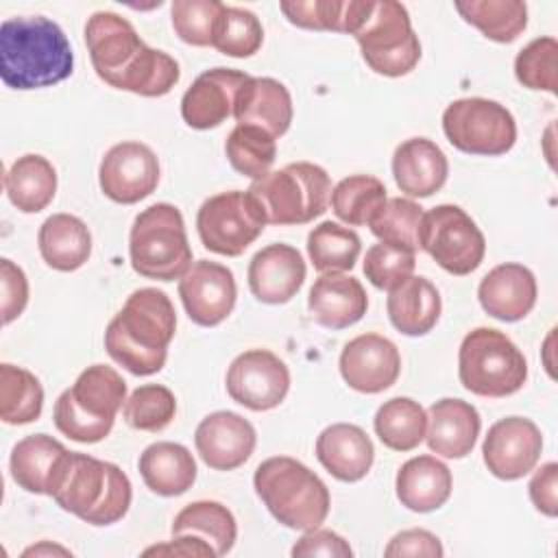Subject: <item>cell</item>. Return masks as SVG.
<instances>
[{
	"label": "cell",
	"instance_id": "obj_23",
	"mask_svg": "<svg viewBox=\"0 0 558 558\" xmlns=\"http://www.w3.org/2000/svg\"><path fill=\"white\" fill-rule=\"evenodd\" d=\"M68 456L70 451L65 449V445L54 440L52 436L31 434L22 438L11 451V477L26 493L52 497Z\"/></svg>",
	"mask_w": 558,
	"mask_h": 558
},
{
	"label": "cell",
	"instance_id": "obj_39",
	"mask_svg": "<svg viewBox=\"0 0 558 558\" xmlns=\"http://www.w3.org/2000/svg\"><path fill=\"white\" fill-rule=\"evenodd\" d=\"M386 185L373 174H351L331 187L329 205L333 214L351 225H368L377 209L386 203Z\"/></svg>",
	"mask_w": 558,
	"mask_h": 558
},
{
	"label": "cell",
	"instance_id": "obj_6",
	"mask_svg": "<svg viewBox=\"0 0 558 558\" xmlns=\"http://www.w3.org/2000/svg\"><path fill=\"white\" fill-rule=\"evenodd\" d=\"M253 486L268 512L290 530L320 527L331 508L325 482L290 456H272L259 462Z\"/></svg>",
	"mask_w": 558,
	"mask_h": 558
},
{
	"label": "cell",
	"instance_id": "obj_3",
	"mask_svg": "<svg viewBox=\"0 0 558 558\" xmlns=\"http://www.w3.org/2000/svg\"><path fill=\"white\" fill-rule=\"evenodd\" d=\"M74 70L72 46L61 26L44 15L9 17L0 26V78L11 89H41Z\"/></svg>",
	"mask_w": 558,
	"mask_h": 558
},
{
	"label": "cell",
	"instance_id": "obj_20",
	"mask_svg": "<svg viewBox=\"0 0 558 558\" xmlns=\"http://www.w3.org/2000/svg\"><path fill=\"white\" fill-rule=\"evenodd\" d=\"M303 255L290 244H268L257 251L248 264L251 294L266 305L288 303L305 281Z\"/></svg>",
	"mask_w": 558,
	"mask_h": 558
},
{
	"label": "cell",
	"instance_id": "obj_42",
	"mask_svg": "<svg viewBox=\"0 0 558 558\" xmlns=\"http://www.w3.org/2000/svg\"><path fill=\"white\" fill-rule=\"evenodd\" d=\"M423 207L410 198H386V203L371 218L368 227L379 242L395 244L408 251H418V227Z\"/></svg>",
	"mask_w": 558,
	"mask_h": 558
},
{
	"label": "cell",
	"instance_id": "obj_45",
	"mask_svg": "<svg viewBox=\"0 0 558 558\" xmlns=\"http://www.w3.org/2000/svg\"><path fill=\"white\" fill-rule=\"evenodd\" d=\"M218 0H174L170 7L172 28L190 46H211L214 28L222 11Z\"/></svg>",
	"mask_w": 558,
	"mask_h": 558
},
{
	"label": "cell",
	"instance_id": "obj_31",
	"mask_svg": "<svg viewBox=\"0 0 558 558\" xmlns=\"http://www.w3.org/2000/svg\"><path fill=\"white\" fill-rule=\"evenodd\" d=\"M37 246L41 259L59 270H78L92 255V233L87 225L72 214L48 216L37 233Z\"/></svg>",
	"mask_w": 558,
	"mask_h": 558
},
{
	"label": "cell",
	"instance_id": "obj_27",
	"mask_svg": "<svg viewBox=\"0 0 558 558\" xmlns=\"http://www.w3.org/2000/svg\"><path fill=\"white\" fill-rule=\"evenodd\" d=\"M233 118L238 124H253L281 137L292 122V96L277 78L251 76L235 96Z\"/></svg>",
	"mask_w": 558,
	"mask_h": 558
},
{
	"label": "cell",
	"instance_id": "obj_28",
	"mask_svg": "<svg viewBox=\"0 0 558 558\" xmlns=\"http://www.w3.org/2000/svg\"><path fill=\"white\" fill-rule=\"evenodd\" d=\"M453 488L451 471L434 456H416L397 471L395 493L412 512H432L445 506Z\"/></svg>",
	"mask_w": 558,
	"mask_h": 558
},
{
	"label": "cell",
	"instance_id": "obj_48",
	"mask_svg": "<svg viewBox=\"0 0 558 558\" xmlns=\"http://www.w3.org/2000/svg\"><path fill=\"white\" fill-rule=\"evenodd\" d=\"M279 9L299 28L342 33L344 0H283Z\"/></svg>",
	"mask_w": 558,
	"mask_h": 558
},
{
	"label": "cell",
	"instance_id": "obj_1",
	"mask_svg": "<svg viewBox=\"0 0 558 558\" xmlns=\"http://www.w3.org/2000/svg\"><path fill=\"white\" fill-rule=\"evenodd\" d=\"M85 46L100 81L137 96H166L181 78L179 63L150 48L133 24L113 13L96 11L85 22Z\"/></svg>",
	"mask_w": 558,
	"mask_h": 558
},
{
	"label": "cell",
	"instance_id": "obj_50",
	"mask_svg": "<svg viewBox=\"0 0 558 558\" xmlns=\"http://www.w3.org/2000/svg\"><path fill=\"white\" fill-rule=\"evenodd\" d=\"M445 554L442 543L436 534L412 527L395 534L384 549L386 558H403V556H425V558H440Z\"/></svg>",
	"mask_w": 558,
	"mask_h": 558
},
{
	"label": "cell",
	"instance_id": "obj_36",
	"mask_svg": "<svg viewBox=\"0 0 558 558\" xmlns=\"http://www.w3.org/2000/svg\"><path fill=\"white\" fill-rule=\"evenodd\" d=\"M456 11L497 44L514 41L527 26V4L521 0H460Z\"/></svg>",
	"mask_w": 558,
	"mask_h": 558
},
{
	"label": "cell",
	"instance_id": "obj_29",
	"mask_svg": "<svg viewBox=\"0 0 558 558\" xmlns=\"http://www.w3.org/2000/svg\"><path fill=\"white\" fill-rule=\"evenodd\" d=\"M386 310L390 323L399 333L425 336L436 327L442 301L440 292L429 279L410 275L405 281L388 290Z\"/></svg>",
	"mask_w": 558,
	"mask_h": 558
},
{
	"label": "cell",
	"instance_id": "obj_16",
	"mask_svg": "<svg viewBox=\"0 0 558 558\" xmlns=\"http://www.w3.org/2000/svg\"><path fill=\"white\" fill-rule=\"evenodd\" d=\"M179 296L192 323L216 327L235 307L238 288L233 272L218 262H192L187 272L179 279Z\"/></svg>",
	"mask_w": 558,
	"mask_h": 558
},
{
	"label": "cell",
	"instance_id": "obj_52",
	"mask_svg": "<svg viewBox=\"0 0 558 558\" xmlns=\"http://www.w3.org/2000/svg\"><path fill=\"white\" fill-rule=\"evenodd\" d=\"M530 499L538 512L545 517L558 514V464L547 462L543 464L527 484Z\"/></svg>",
	"mask_w": 558,
	"mask_h": 558
},
{
	"label": "cell",
	"instance_id": "obj_40",
	"mask_svg": "<svg viewBox=\"0 0 558 558\" xmlns=\"http://www.w3.org/2000/svg\"><path fill=\"white\" fill-rule=\"evenodd\" d=\"M225 153L235 172L257 181L275 163L277 137L253 124H235L225 142Z\"/></svg>",
	"mask_w": 558,
	"mask_h": 558
},
{
	"label": "cell",
	"instance_id": "obj_49",
	"mask_svg": "<svg viewBox=\"0 0 558 558\" xmlns=\"http://www.w3.org/2000/svg\"><path fill=\"white\" fill-rule=\"evenodd\" d=\"M0 283H2V323H13L28 303V279L24 270L11 259H0Z\"/></svg>",
	"mask_w": 558,
	"mask_h": 558
},
{
	"label": "cell",
	"instance_id": "obj_21",
	"mask_svg": "<svg viewBox=\"0 0 558 558\" xmlns=\"http://www.w3.org/2000/svg\"><path fill=\"white\" fill-rule=\"evenodd\" d=\"M538 288L534 272L517 262H506L488 270L480 286L477 299L482 310L504 323L525 318L536 305Z\"/></svg>",
	"mask_w": 558,
	"mask_h": 558
},
{
	"label": "cell",
	"instance_id": "obj_33",
	"mask_svg": "<svg viewBox=\"0 0 558 558\" xmlns=\"http://www.w3.org/2000/svg\"><path fill=\"white\" fill-rule=\"evenodd\" d=\"M74 403L92 418L113 423L126 401V381L107 364L87 366L70 388Z\"/></svg>",
	"mask_w": 558,
	"mask_h": 558
},
{
	"label": "cell",
	"instance_id": "obj_41",
	"mask_svg": "<svg viewBox=\"0 0 558 558\" xmlns=\"http://www.w3.org/2000/svg\"><path fill=\"white\" fill-rule=\"evenodd\" d=\"M264 41V28L259 17L248 11V9H240V7H222L216 28H214V39L211 46L227 54V57H235V59H244V57H253Z\"/></svg>",
	"mask_w": 558,
	"mask_h": 558
},
{
	"label": "cell",
	"instance_id": "obj_43",
	"mask_svg": "<svg viewBox=\"0 0 558 558\" xmlns=\"http://www.w3.org/2000/svg\"><path fill=\"white\" fill-rule=\"evenodd\" d=\"M177 414V399L161 384H144L135 388L122 405V416L129 427L140 432H161Z\"/></svg>",
	"mask_w": 558,
	"mask_h": 558
},
{
	"label": "cell",
	"instance_id": "obj_44",
	"mask_svg": "<svg viewBox=\"0 0 558 558\" xmlns=\"http://www.w3.org/2000/svg\"><path fill=\"white\" fill-rule=\"evenodd\" d=\"M558 41L554 37H536L519 50L514 59V76L527 89L556 94L558 89Z\"/></svg>",
	"mask_w": 558,
	"mask_h": 558
},
{
	"label": "cell",
	"instance_id": "obj_11",
	"mask_svg": "<svg viewBox=\"0 0 558 558\" xmlns=\"http://www.w3.org/2000/svg\"><path fill=\"white\" fill-rule=\"evenodd\" d=\"M418 248H423L442 270L464 277L484 262L486 240L462 207L442 203L423 214Z\"/></svg>",
	"mask_w": 558,
	"mask_h": 558
},
{
	"label": "cell",
	"instance_id": "obj_37",
	"mask_svg": "<svg viewBox=\"0 0 558 558\" xmlns=\"http://www.w3.org/2000/svg\"><path fill=\"white\" fill-rule=\"evenodd\" d=\"M360 235L353 229L331 220L316 225L307 235V255L320 275L351 270L360 257Z\"/></svg>",
	"mask_w": 558,
	"mask_h": 558
},
{
	"label": "cell",
	"instance_id": "obj_30",
	"mask_svg": "<svg viewBox=\"0 0 558 558\" xmlns=\"http://www.w3.org/2000/svg\"><path fill=\"white\" fill-rule=\"evenodd\" d=\"M140 475L159 497H177L196 482V460L187 447L170 440L148 445L140 456Z\"/></svg>",
	"mask_w": 558,
	"mask_h": 558
},
{
	"label": "cell",
	"instance_id": "obj_35",
	"mask_svg": "<svg viewBox=\"0 0 558 558\" xmlns=\"http://www.w3.org/2000/svg\"><path fill=\"white\" fill-rule=\"evenodd\" d=\"M172 536L177 534H196L205 538L218 556H225L233 549L238 538V523L233 512L220 501H192L181 508L172 521Z\"/></svg>",
	"mask_w": 558,
	"mask_h": 558
},
{
	"label": "cell",
	"instance_id": "obj_7",
	"mask_svg": "<svg viewBox=\"0 0 558 558\" xmlns=\"http://www.w3.org/2000/svg\"><path fill=\"white\" fill-rule=\"evenodd\" d=\"M129 257L133 270L146 279H181L192 266V248L179 207L155 203L140 211L129 233Z\"/></svg>",
	"mask_w": 558,
	"mask_h": 558
},
{
	"label": "cell",
	"instance_id": "obj_19",
	"mask_svg": "<svg viewBox=\"0 0 558 558\" xmlns=\"http://www.w3.org/2000/svg\"><path fill=\"white\" fill-rule=\"evenodd\" d=\"M251 76L233 68H211L194 78L181 98V118L187 126L207 131L233 116L240 87Z\"/></svg>",
	"mask_w": 558,
	"mask_h": 558
},
{
	"label": "cell",
	"instance_id": "obj_25",
	"mask_svg": "<svg viewBox=\"0 0 558 558\" xmlns=\"http://www.w3.org/2000/svg\"><path fill=\"white\" fill-rule=\"evenodd\" d=\"M447 174L449 161L436 142L410 137L395 148L392 177L403 194L427 198L445 185Z\"/></svg>",
	"mask_w": 558,
	"mask_h": 558
},
{
	"label": "cell",
	"instance_id": "obj_24",
	"mask_svg": "<svg viewBox=\"0 0 558 558\" xmlns=\"http://www.w3.org/2000/svg\"><path fill=\"white\" fill-rule=\"evenodd\" d=\"M482 429V418L475 405L462 399L445 397L427 412L425 440L429 451L442 458H464L473 451Z\"/></svg>",
	"mask_w": 558,
	"mask_h": 558
},
{
	"label": "cell",
	"instance_id": "obj_38",
	"mask_svg": "<svg viewBox=\"0 0 558 558\" xmlns=\"http://www.w3.org/2000/svg\"><path fill=\"white\" fill-rule=\"evenodd\" d=\"M44 388L39 379L13 364H0V418L9 425H26L39 418Z\"/></svg>",
	"mask_w": 558,
	"mask_h": 558
},
{
	"label": "cell",
	"instance_id": "obj_8",
	"mask_svg": "<svg viewBox=\"0 0 558 558\" xmlns=\"http://www.w3.org/2000/svg\"><path fill=\"white\" fill-rule=\"evenodd\" d=\"M246 192L259 203L268 225H307L325 214L331 179L316 163L294 161L253 181Z\"/></svg>",
	"mask_w": 558,
	"mask_h": 558
},
{
	"label": "cell",
	"instance_id": "obj_4",
	"mask_svg": "<svg viewBox=\"0 0 558 558\" xmlns=\"http://www.w3.org/2000/svg\"><path fill=\"white\" fill-rule=\"evenodd\" d=\"M342 33L357 39L366 65L381 76H405L421 59L410 13L397 0H344Z\"/></svg>",
	"mask_w": 558,
	"mask_h": 558
},
{
	"label": "cell",
	"instance_id": "obj_5",
	"mask_svg": "<svg viewBox=\"0 0 558 558\" xmlns=\"http://www.w3.org/2000/svg\"><path fill=\"white\" fill-rule=\"evenodd\" d=\"M52 499L89 525H111L129 512L133 488L118 464L70 451Z\"/></svg>",
	"mask_w": 558,
	"mask_h": 558
},
{
	"label": "cell",
	"instance_id": "obj_17",
	"mask_svg": "<svg viewBox=\"0 0 558 558\" xmlns=\"http://www.w3.org/2000/svg\"><path fill=\"white\" fill-rule=\"evenodd\" d=\"M338 366L349 388L364 395H377L397 381L401 373V355L397 344L386 336L362 333L344 344Z\"/></svg>",
	"mask_w": 558,
	"mask_h": 558
},
{
	"label": "cell",
	"instance_id": "obj_54",
	"mask_svg": "<svg viewBox=\"0 0 558 558\" xmlns=\"http://www.w3.org/2000/svg\"><path fill=\"white\" fill-rule=\"evenodd\" d=\"M48 554H61V556H70V549L61 547V545H50L48 541H41L39 545H33L28 549H24L22 556H48Z\"/></svg>",
	"mask_w": 558,
	"mask_h": 558
},
{
	"label": "cell",
	"instance_id": "obj_2",
	"mask_svg": "<svg viewBox=\"0 0 558 558\" xmlns=\"http://www.w3.org/2000/svg\"><path fill=\"white\" fill-rule=\"evenodd\" d=\"M174 331L177 312L170 296L157 288H140L109 320L105 349L122 368L146 377L166 366Z\"/></svg>",
	"mask_w": 558,
	"mask_h": 558
},
{
	"label": "cell",
	"instance_id": "obj_47",
	"mask_svg": "<svg viewBox=\"0 0 558 558\" xmlns=\"http://www.w3.org/2000/svg\"><path fill=\"white\" fill-rule=\"evenodd\" d=\"M52 421H54V427L63 436H68L70 440H76V442H85V445L100 442L102 438L109 436V432L113 427V423H105V421H98V418H92L89 414H85L74 403L70 388L57 397L54 410H52Z\"/></svg>",
	"mask_w": 558,
	"mask_h": 558
},
{
	"label": "cell",
	"instance_id": "obj_9",
	"mask_svg": "<svg viewBox=\"0 0 558 558\" xmlns=\"http://www.w3.org/2000/svg\"><path fill=\"white\" fill-rule=\"evenodd\" d=\"M460 384L477 395L501 399L519 392L527 379V362L521 349L499 329H471L458 351Z\"/></svg>",
	"mask_w": 558,
	"mask_h": 558
},
{
	"label": "cell",
	"instance_id": "obj_22",
	"mask_svg": "<svg viewBox=\"0 0 558 558\" xmlns=\"http://www.w3.org/2000/svg\"><path fill=\"white\" fill-rule=\"evenodd\" d=\"M307 310L320 327L347 329L366 314L368 296L360 279L344 272H325L310 288Z\"/></svg>",
	"mask_w": 558,
	"mask_h": 558
},
{
	"label": "cell",
	"instance_id": "obj_15",
	"mask_svg": "<svg viewBox=\"0 0 558 558\" xmlns=\"http://www.w3.org/2000/svg\"><path fill=\"white\" fill-rule=\"evenodd\" d=\"M543 451V434L525 416H506L488 427L482 445L486 469L506 482L527 475Z\"/></svg>",
	"mask_w": 558,
	"mask_h": 558
},
{
	"label": "cell",
	"instance_id": "obj_12",
	"mask_svg": "<svg viewBox=\"0 0 558 558\" xmlns=\"http://www.w3.org/2000/svg\"><path fill=\"white\" fill-rule=\"evenodd\" d=\"M266 225L259 203L242 190L209 196L196 214V231L203 246L225 257L242 255Z\"/></svg>",
	"mask_w": 558,
	"mask_h": 558
},
{
	"label": "cell",
	"instance_id": "obj_53",
	"mask_svg": "<svg viewBox=\"0 0 558 558\" xmlns=\"http://www.w3.org/2000/svg\"><path fill=\"white\" fill-rule=\"evenodd\" d=\"M142 554L144 556H201V558L218 556L216 549L196 534H177L172 541L163 545H153Z\"/></svg>",
	"mask_w": 558,
	"mask_h": 558
},
{
	"label": "cell",
	"instance_id": "obj_14",
	"mask_svg": "<svg viewBox=\"0 0 558 558\" xmlns=\"http://www.w3.org/2000/svg\"><path fill=\"white\" fill-rule=\"evenodd\" d=\"M98 183L102 194L113 203H140L157 190L159 159L142 142L113 144L100 161Z\"/></svg>",
	"mask_w": 558,
	"mask_h": 558
},
{
	"label": "cell",
	"instance_id": "obj_10",
	"mask_svg": "<svg viewBox=\"0 0 558 558\" xmlns=\"http://www.w3.org/2000/svg\"><path fill=\"white\" fill-rule=\"evenodd\" d=\"M442 131L449 144L466 155L497 157L517 142L514 116L490 98H458L442 113Z\"/></svg>",
	"mask_w": 558,
	"mask_h": 558
},
{
	"label": "cell",
	"instance_id": "obj_18",
	"mask_svg": "<svg viewBox=\"0 0 558 558\" xmlns=\"http://www.w3.org/2000/svg\"><path fill=\"white\" fill-rule=\"evenodd\" d=\"M255 427L238 412L218 410L207 414L196 432L194 445L201 460L214 471H233L255 451Z\"/></svg>",
	"mask_w": 558,
	"mask_h": 558
},
{
	"label": "cell",
	"instance_id": "obj_13",
	"mask_svg": "<svg viewBox=\"0 0 558 558\" xmlns=\"http://www.w3.org/2000/svg\"><path fill=\"white\" fill-rule=\"evenodd\" d=\"M225 381L227 392L235 403L253 412H266L286 399L290 390V371L272 351L248 349L229 364Z\"/></svg>",
	"mask_w": 558,
	"mask_h": 558
},
{
	"label": "cell",
	"instance_id": "obj_46",
	"mask_svg": "<svg viewBox=\"0 0 558 558\" xmlns=\"http://www.w3.org/2000/svg\"><path fill=\"white\" fill-rule=\"evenodd\" d=\"M416 266V253L395 244H373L364 255V275L379 290H392L405 281Z\"/></svg>",
	"mask_w": 558,
	"mask_h": 558
},
{
	"label": "cell",
	"instance_id": "obj_51",
	"mask_svg": "<svg viewBox=\"0 0 558 558\" xmlns=\"http://www.w3.org/2000/svg\"><path fill=\"white\" fill-rule=\"evenodd\" d=\"M292 556L299 558H312V556H325V558H351L353 549L351 545L331 530H307L292 547Z\"/></svg>",
	"mask_w": 558,
	"mask_h": 558
},
{
	"label": "cell",
	"instance_id": "obj_34",
	"mask_svg": "<svg viewBox=\"0 0 558 558\" xmlns=\"http://www.w3.org/2000/svg\"><path fill=\"white\" fill-rule=\"evenodd\" d=\"M373 427L384 447L392 451H412L425 440L427 412L410 397H392L377 408Z\"/></svg>",
	"mask_w": 558,
	"mask_h": 558
},
{
	"label": "cell",
	"instance_id": "obj_26",
	"mask_svg": "<svg viewBox=\"0 0 558 558\" xmlns=\"http://www.w3.org/2000/svg\"><path fill=\"white\" fill-rule=\"evenodd\" d=\"M318 462L340 482H360L373 466L375 447L368 434L353 423H333L316 438Z\"/></svg>",
	"mask_w": 558,
	"mask_h": 558
},
{
	"label": "cell",
	"instance_id": "obj_32",
	"mask_svg": "<svg viewBox=\"0 0 558 558\" xmlns=\"http://www.w3.org/2000/svg\"><path fill=\"white\" fill-rule=\"evenodd\" d=\"M4 192L13 207L24 214H37L57 194V170L41 155H22L4 172Z\"/></svg>",
	"mask_w": 558,
	"mask_h": 558
}]
</instances>
